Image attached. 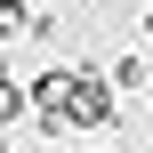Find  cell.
Returning <instances> with one entry per match:
<instances>
[{"label":"cell","instance_id":"cell-2","mask_svg":"<svg viewBox=\"0 0 153 153\" xmlns=\"http://www.w3.org/2000/svg\"><path fill=\"white\" fill-rule=\"evenodd\" d=\"M105 81H113V89H129V97H137V89H153V65H145V56H137V48H121V56H113V65H105Z\"/></svg>","mask_w":153,"mask_h":153},{"label":"cell","instance_id":"cell-4","mask_svg":"<svg viewBox=\"0 0 153 153\" xmlns=\"http://www.w3.org/2000/svg\"><path fill=\"white\" fill-rule=\"evenodd\" d=\"M145 32H153V8H145Z\"/></svg>","mask_w":153,"mask_h":153},{"label":"cell","instance_id":"cell-3","mask_svg":"<svg viewBox=\"0 0 153 153\" xmlns=\"http://www.w3.org/2000/svg\"><path fill=\"white\" fill-rule=\"evenodd\" d=\"M24 113H32V97H24V81H8V73H0V129H8V121H24Z\"/></svg>","mask_w":153,"mask_h":153},{"label":"cell","instance_id":"cell-1","mask_svg":"<svg viewBox=\"0 0 153 153\" xmlns=\"http://www.w3.org/2000/svg\"><path fill=\"white\" fill-rule=\"evenodd\" d=\"M121 121V97L97 65H73V129H113Z\"/></svg>","mask_w":153,"mask_h":153}]
</instances>
